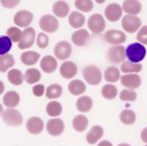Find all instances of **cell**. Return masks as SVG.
Returning <instances> with one entry per match:
<instances>
[{
    "label": "cell",
    "instance_id": "36",
    "mask_svg": "<svg viewBox=\"0 0 147 146\" xmlns=\"http://www.w3.org/2000/svg\"><path fill=\"white\" fill-rule=\"evenodd\" d=\"M121 69L124 73L139 72L142 69V65L139 64H134L130 61H124V63L121 64Z\"/></svg>",
    "mask_w": 147,
    "mask_h": 146
},
{
    "label": "cell",
    "instance_id": "44",
    "mask_svg": "<svg viewBox=\"0 0 147 146\" xmlns=\"http://www.w3.org/2000/svg\"><path fill=\"white\" fill-rule=\"evenodd\" d=\"M20 1H1V4L2 6L7 8H13L16 6Z\"/></svg>",
    "mask_w": 147,
    "mask_h": 146
},
{
    "label": "cell",
    "instance_id": "50",
    "mask_svg": "<svg viewBox=\"0 0 147 146\" xmlns=\"http://www.w3.org/2000/svg\"><path fill=\"white\" fill-rule=\"evenodd\" d=\"M146 146H147V145H146Z\"/></svg>",
    "mask_w": 147,
    "mask_h": 146
},
{
    "label": "cell",
    "instance_id": "20",
    "mask_svg": "<svg viewBox=\"0 0 147 146\" xmlns=\"http://www.w3.org/2000/svg\"><path fill=\"white\" fill-rule=\"evenodd\" d=\"M20 102L19 94L14 91H9L3 97V103L7 108H14Z\"/></svg>",
    "mask_w": 147,
    "mask_h": 146
},
{
    "label": "cell",
    "instance_id": "23",
    "mask_svg": "<svg viewBox=\"0 0 147 146\" xmlns=\"http://www.w3.org/2000/svg\"><path fill=\"white\" fill-rule=\"evenodd\" d=\"M69 5L63 1H58L55 2L53 5V13L59 18H64L69 13Z\"/></svg>",
    "mask_w": 147,
    "mask_h": 146
},
{
    "label": "cell",
    "instance_id": "7",
    "mask_svg": "<svg viewBox=\"0 0 147 146\" xmlns=\"http://www.w3.org/2000/svg\"><path fill=\"white\" fill-rule=\"evenodd\" d=\"M72 52L71 45L68 41H63L58 42L54 49V53L57 59L64 60L69 58Z\"/></svg>",
    "mask_w": 147,
    "mask_h": 146
},
{
    "label": "cell",
    "instance_id": "21",
    "mask_svg": "<svg viewBox=\"0 0 147 146\" xmlns=\"http://www.w3.org/2000/svg\"><path fill=\"white\" fill-rule=\"evenodd\" d=\"M123 9L127 14L132 16L137 15L141 11L142 6L138 1H124L123 3Z\"/></svg>",
    "mask_w": 147,
    "mask_h": 146
},
{
    "label": "cell",
    "instance_id": "31",
    "mask_svg": "<svg viewBox=\"0 0 147 146\" xmlns=\"http://www.w3.org/2000/svg\"><path fill=\"white\" fill-rule=\"evenodd\" d=\"M15 64V60L12 55H4L0 56V72H5Z\"/></svg>",
    "mask_w": 147,
    "mask_h": 146
},
{
    "label": "cell",
    "instance_id": "11",
    "mask_svg": "<svg viewBox=\"0 0 147 146\" xmlns=\"http://www.w3.org/2000/svg\"><path fill=\"white\" fill-rule=\"evenodd\" d=\"M105 39L109 44L118 45L126 41V35L121 30H110L105 33Z\"/></svg>",
    "mask_w": 147,
    "mask_h": 146
},
{
    "label": "cell",
    "instance_id": "37",
    "mask_svg": "<svg viewBox=\"0 0 147 146\" xmlns=\"http://www.w3.org/2000/svg\"><path fill=\"white\" fill-rule=\"evenodd\" d=\"M12 47V41L8 36H0V56H4L10 50Z\"/></svg>",
    "mask_w": 147,
    "mask_h": 146
},
{
    "label": "cell",
    "instance_id": "19",
    "mask_svg": "<svg viewBox=\"0 0 147 146\" xmlns=\"http://www.w3.org/2000/svg\"><path fill=\"white\" fill-rule=\"evenodd\" d=\"M104 130L101 126H95L90 128L86 136V140L89 144H95L102 137Z\"/></svg>",
    "mask_w": 147,
    "mask_h": 146
},
{
    "label": "cell",
    "instance_id": "5",
    "mask_svg": "<svg viewBox=\"0 0 147 146\" xmlns=\"http://www.w3.org/2000/svg\"><path fill=\"white\" fill-rule=\"evenodd\" d=\"M121 24L125 31L129 33H134L141 26V20L136 16L127 15L122 19Z\"/></svg>",
    "mask_w": 147,
    "mask_h": 146
},
{
    "label": "cell",
    "instance_id": "10",
    "mask_svg": "<svg viewBox=\"0 0 147 146\" xmlns=\"http://www.w3.org/2000/svg\"><path fill=\"white\" fill-rule=\"evenodd\" d=\"M33 19V14L27 10H20L14 16V23L21 27H25L30 25Z\"/></svg>",
    "mask_w": 147,
    "mask_h": 146
},
{
    "label": "cell",
    "instance_id": "38",
    "mask_svg": "<svg viewBox=\"0 0 147 146\" xmlns=\"http://www.w3.org/2000/svg\"><path fill=\"white\" fill-rule=\"evenodd\" d=\"M74 4L76 7L82 12H90L94 8V4L90 0H77Z\"/></svg>",
    "mask_w": 147,
    "mask_h": 146
},
{
    "label": "cell",
    "instance_id": "18",
    "mask_svg": "<svg viewBox=\"0 0 147 146\" xmlns=\"http://www.w3.org/2000/svg\"><path fill=\"white\" fill-rule=\"evenodd\" d=\"M90 35L88 32L85 29H81L75 31L72 34L71 40L73 43L77 47H82L86 44V42L89 39Z\"/></svg>",
    "mask_w": 147,
    "mask_h": 146
},
{
    "label": "cell",
    "instance_id": "8",
    "mask_svg": "<svg viewBox=\"0 0 147 146\" xmlns=\"http://www.w3.org/2000/svg\"><path fill=\"white\" fill-rule=\"evenodd\" d=\"M35 39V31L32 27H27L22 33V38L18 44V48L25 50L32 47Z\"/></svg>",
    "mask_w": 147,
    "mask_h": 146
},
{
    "label": "cell",
    "instance_id": "16",
    "mask_svg": "<svg viewBox=\"0 0 147 146\" xmlns=\"http://www.w3.org/2000/svg\"><path fill=\"white\" fill-rule=\"evenodd\" d=\"M60 72L61 76L64 78H72L77 75V67L72 61H65L60 66Z\"/></svg>",
    "mask_w": 147,
    "mask_h": 146
},
{
    "label": "cell",
    "instance_id": "3",
    "mask_svg": "<svg viewBox=\"0 0 147 146\" xmlns=\"http://www.w3.org/2000/svg\"><path fill=\"white\" fill-rule=\"evenodd\" d=\"M83 77L86 82L92 86L100 84L102 78L100 69L94 66H88L84 69Z\"/></svg>",
    "mask_w": 147,
    "mask_h": 146
},
{
    "label": "cell",
    "instance_id": "45",
    "mask_svg": "<svg viewBox=\"0 0 147 146\" xmlns=\"http://www.w3.org/2000/svg\"><path fill=\"white\" fill-rule=\"evenodd\" d=\"M140 137H141V139L144 143H147V127L145 128L142 131L141 134H140Z\"/></svg>",
    "mask_w": 147,
    "mask_h": 146
},
{
    "label": "cell",
    "instance_id": "47",
    "mask_svg": "<svg viewBox=\"0 0 147 146\" xmlns=\"http://www.w3.org/2000/svg\"><path fill=\"white\" fill-rule=\"evenodd\" d=\"M4 91H5V85L2 81H0V94H2L4 92Z\"/></svg>",
    "mask_w": 147,
    "mask_h": 146
},
{
    "label": "cell",
    "instance_id": "29",
    "mask_svg": "<svg viewBox=\"0 0 147 146\" xmlns=\"http://www.w3.org/2000/svg\"><path fill=\"white\" fill-rule=\"evenodd\" d=\"M40 78H41L40 72L35 68L28 69L26 71L25 75H24V79L29 84H33L38 82Z\"/></svg>",
    "mask_w": 147,
    "mask_h": 146
},
{
    "label": "cell",
    "instance_id": "39",
    "mask_svg": "<svg viewBox=\"0 0 147 146\" xmlns=\"http://www.w3.org/2000/svg\"><path fill=\"white\" fill-rule=\"evenodd\" d=\"M7 35L10 38V40L16 43V42L20 41L22 33L20 29H18V27H11L9 29H7Z\"/></svg>",
    "mask_w": 147,
    "mask_h": 146
},
{
    "label": "cell",
    "instance_id": "40",
    "mask_svg": "<svg viewBox=\"0 0 147 146\" xmlns=\"http://www.w3.org/2000/svg\"><path fill=\"white\" fill-rule=\"evenodd\" d=\"M119 97L122 101H135L137 98V94L134 90L123 89L120 93Z\"/></svg>",
    "mask_w": 147,
    "mask_h": 146
},
{
    "label": "cell",
    "instance_id": "13",
    "mask_svg": "<svg viewBox=\"0 0 147 146\" xmlns=\"http://www.w3.org/2000/svg\"><path fill=\"white\" fill-rule=\"evenodd\" d=\"M65 126L62 120L52 119L48 121L47 124V130L49 134L52 136H57L60 135L63 132Z\"/></svg>",
    "mask_w": 147,
    "mask_h": 146
},
{
    "label": "cell",
    "instance_id": "27",
    "mask_svg": "<svg viewBox=\"0 0 147 146\" xmlns=\"http://www.w3.org/2000/svg\"><path fill=\"white\" fill-rule=\"evenodd\" d=\"M73 128L78 132H82L87 128L88 126V118L84 115H77L72 121Z\"/></svg>",
    "mask_w": 147,
    "mask_h": 146
},
{
    "label": "cell",
    "instance_id": "46",
    "mask_svg": "<svg viewBox=\"0 0 147 146\" xmlns=\"http://www.w3.org/2000/svg\"><path fill=\"white\" fill-rule=\"evenodd\" d=\"M97 146H113V145L112 143H110L109 141L104 140V141H102L100 143H99V145Z\"/></svg>",
    "mask_w": 147,
    "mask_h": 146
},
{
    "label": "cell",
    "instance_id": "15",
    "mask_svg": "<svg viewBox=\"0 0 147 146\" xmlns=\"http://www.w3.org/2000/svg\"><path fill=\"white\" fill-rule=\"evenodd\" d=\"M121 82L125 87L129 89H137L141 84V79L137 74H128L121 76Z\"/></svg>",
    "mask_w": 147,
    "mask_h": 146
},
{
    "label": "cell",
    "instance_id": "25",
    "mask_svg": "<svg viewBox=\"0 0 147 146\" xmlns=\"http://www.w3.org/2000/svg\"><path fill=\"white\" fill-rule=\"evenodd\" d=\"M85 16L78 11H73L69 17V23L73 28H80L84 25Z\"/></svg>",
    "mask_w": 147,
    "mask_h": 146
},
{
    "label": "cell",
    "instance_id": "32",
    "mask_svg": "<svg viewBox=\"0 0 147 146\" xmlns=\"http://www.w3.org/2000/svg\"><path fill=\"white\" fill-rule=\"evenodd\" d=\"M120 120L122 123L127 126H130L136 122V114L132 110L125 109L122 111L120 114Z\"/></svg>",
    "mask_w": 147,
    "mask_h": 146
},
{
    "label": "cell",
    "instance_id": "33",
    "mask_svg": "<svg viewBox=\"0 0 147 146\" xmlns=\"http://www.w3.org/2000/svg\"><path fill=\"white\" fill-rule=\"evenodd\" d=\"M120 78V72L116 67H110L105 72V79L107 82H117Z\"/></svg>",
    "mask_w": 147,
    "mask_h": 146
},
{
    "label": "cell",
    "instance_id": "4",
    "mask_svg": "<svg viewBox=\"0 0 147 146\" xmlns=\"http://www.w3.org/2000/svg\"><path fill=\"white\" fill-rule=\"evenodd\" d=\"M39 25L44 31L49 33H52L56 32L58 29L59 22L55 16L47 14L40 18Z\"/></svg>",
    "mask_w": 147,
    "mask_h": 146
},
{
    "label": "cell",
    "instance_id": "9",
    "mask_svg": "<svg viewBox=\"0 0 147 146\" xmlns=\"http://www.w3.org/2000/svg\"><path fill=\"white\" fill-rule=\"evenodd\" d=\"M107 59L113 64H119L125 59V47L124 46H115L109 50Z\"/></svg>",
    "mask_w": 147,
    "mask_h": 146
},
{
    "label": "cell",
    "instance_id": "30",
    "mask_svg": "<svg viewBox=\"0 0 147 146\" xmlns=\"http://www.w3.org/2000/svg\"><path fill=\"white\" fill-rule=\"evenodd\" d=\"M63 94V88L59 84H54L49 86L46 92V96L48 99L58 98Z\"/></svg>",
    "mask_w": 147,
    "mask_h": 146
},
{
    "label": "cell",
    "instance_id": "42",
    "mask_svg": "<svg viewBox=\"0 0 147 146\" xmlns=\"http://www.w3.org/2000/svg\"><path fill=\"white\" fill-rule=\"evenodd\" d=\"M137 39L139 42L147 44V25L144 26L137 34Z\"/></svg>",
    "mask_w": 147,
    "mask_h": 146
},
{
    "label": "cell",
    "instance_id": "22",
    "mask_svg": "<svg viewBox=\"0 0 147 146\" xmlns=\"http://www.w3.org/2000/svg\"><path fill=\"white\" fill-rule=\"evenodd\" d=\"M40 57V54L35 51H27L22 54L21 60L24 65L32 66L38 62Z\"/></svg>",
    "mask_w": 147,
    "mask_h": 146
},
{
    "label": "cell",
    "instance_id": "1",
    "mask_svg": "<svg viewBox=\"0 0 147 146\" xmlns=\"http://www.w3.org/2000/svg\"><path fill=\"white\" fill-rule=\"evenodd\" d=\"M146 54V50L140 43H132L127 47L125 56L130 62L136 64L144 60Z\"/></svg>",
    "mask_w": 147,
    "mask_h": 146
},
{
    "label": "cell",
    "instance_id": "34",
    "mask_svg": "<svg viewBox=\"0 0 147 146\" xmlns=\"http://www.w3.org/2000/svg\"><path fill=\"white\" fill-rule=\"evenodd\" d=\"M63 108L61 104L57 101L49 103L47 106V112L51 117H57L62 113Z\"/></svg>",
    "mask_w": 147,
    "mask_h": 146
},
{
    "label": "cell",
    "instance_id": "14",
    "mask_svg": "<svg viewBox=\"0 0 147 146\" xmlns=\"http://www.w3.org/2000/svg\"><path fill=\"white\" fill-rule=\"evenodd\" d=\"M26 127L30 134H38L44 129V124L40 118L38 117H32L27 120Z\"/></svg>",
    "mask_w": 147,
    "mask_h": 146
},
{
    "label": "cell",
    "instance_id": "41",
    "mask_svg": "<svg viewBox=\"0 0 147 146\" xmlns=\"http://www.w3.org/2000/svg\"><path fill=\"white\" fill-rule=\"evenodd\" d=\"M49 44V37L47 34L40 33L37 37V45L39 48L45 49Z\"/></svg>",
    "mask_w": 147,
    "mask_h": 146
},
{
    "label": "cell",
    "instance_id": "43",
    "mask_svg": "<svg viewBox=\"0 0 147 146\" xmlns=\"http://www.w3.org/2000/svg\"><path fill=\"white\" fill-rule=\"evenodd\" d=\"M44 91H45V87L43 84H37L32 88V93L36 97H41L44 94Z\"/></svg>",
    "mask_w": 147,
    "mask_h": 146
},
{
    "label": "cell",
    "instance_id": "35",
    "mask_svg": "<svg viewBox=\"0 0 147 146\" xmlns=\"http://www.w3.org/2000/svg\"><path fill=\"white\" fill-rule=\"evenodd\" d=\"M118 94L117 88L112 84H106L102 87V94L107 100L114 99Z\"/></svg>",
    "mask_w": 147,
    "mask_h": 146
},
{
    "label": "cell",
    "instance_id": "48",
    "mask_svg": "<svg viewBox=\"0 0 147 146\" xmlns=\"http://www.w3.org/2000/svg\"><path fill=\"white\" fill-rule=\"evenodd\" d=\"M3 113V107H2V104L0 103V115Z\"/></svg>",
    "mask_w": 147,
    "mask_h": 146
},
{
    "label": "cell",
    "instance_id": "17",
    "mask_svg": "<svg viewBox=\"0 0 147 146\" xmlns=\"http://www.w3.org/2000/svg\"><path fill=\"white\" fill-rule=\"evenodd\" d=\"M40 67L46 73H52L57 67V62L56 59L52 56H44L40 60Z\"/></svg>",
    "mask_w": 147,
    "mask_h": 146
},
{
    "label": "cell",
    "instance_id": "2",
    "mask_svg": "<svg viewBox=\"0 0 147 146\" xmlns=\"http://www.w3.org/2000/svg\"><path fill=\"white\" fill-rule=\"evenodd\" d=\"M2 120L10 126H19L23 123L22 115L18 110L13 108L7 109L2 113Z\"/></svg>",
    "mask_w": 147,
    "mask_h": 146
},
{
    "label": "cell",
    "instance_id": "28",
    "mask_svg": "<svg viewBox=\"0 0 147 146\" xmlns=\"http://www.w3.org/2000/svg\"><path fill=\"white\" fill-rule=\"evenodd\" d=\"M7 78H8V81L13 85L19 86V85H22V84L24 77L23 74H22L21 71L16 69H13L8 72V73H7Z\"/></svg>",
    "mask_w": 147,
    "mask_h": 146
},
{
    "label": "cell",
    "instance_id": "24",
    "mask_svg": "<svg viewBox=\"0 0 147 146\" xmlns=\"http://www.w3.org/2000/svg\"><path fill=\"white\" fill-rule=\"evenodd\" d=\"M69 90L71 94L74 95H80L85 92L86 86L80 80H74L69 83Z\"/></svg>",
    "mask_w": 147,
    "mask_h": 146
},
{
    "label": "cell",
    "instance_id": "6",
    "mask_svg": "<svg viewBox=\"0 0 147 146\" xmlns=\"http://www.w3.org/2000/svg\"><path fill=\"white\" fill-rule=\"evenodd\" d=\"M88 26L92 33H101L105 29V21L101 14H94L89 18Z\"/></svg>",
    "mask_w": 147,
    "mask_h": 146
},
{
    "label": "cell",
    "instance_id": "26",
    "mask_svg": "<svg viewBox=\"0 0 147 146\" xmlns=\"http://www.w3.org/2000/svg\"><path fill=\"white\" fill-rule=\"evenodd\" d=\"M93 101L88 96H82L77 101V108L80 112H87L92 109Z\"/></svg>",
    "mask_w": 147,
    "mask_h": 146
},
{
    "label": "cell",
    "instance_id": "49",
    "mask_svg": "<svg viewBox=\"0 0 147 146\" xmlns=\"http://www.w3.org/2000/svg\"><path fill=\"white\" fill-rule=\"evenodd\" d=\"M118 146H131V145H130L127 144V143H121V144L119 145Z\"/></svg>",
    "mask_w": 147,
    "mask_h": 146
},
{
    "label": "cell",
    "instance_id": "12",
    "mask_svg": "<svg viewBox=\"0 0 147 146\" xmlns=\"http://www.w3.org/2000/svg\"><path fill=\"white\" fill-rule=\"evenodd\" d=\"M121 15L122 8L119 4H110L107 5L105 10V16L110 22H117L120 19Z\"/></svg>",
    "mask_w": 147,
    "mask_h": 146
}]
</instances>
